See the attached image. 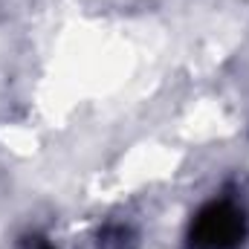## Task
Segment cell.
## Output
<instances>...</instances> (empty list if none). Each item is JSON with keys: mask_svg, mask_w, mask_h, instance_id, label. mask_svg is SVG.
<instances>
[{"mask_svg": "<svg viewBox=\"0 0 249 249\" xmlns=\"http://www.w3.org/2000/svg\"><path fill=\"white\" fill-rule=\"evenodd\" d=\"M244 238H247V214L229 200H214L203 206L188 229L191 249H238Z\"/></svg>", "mask_w": 249, "mask_h": 249, "instance_id": "obj_1", "label": "cell"}, {"mask_svg": "<svg viewBox=\"0 0 249 249\" xmlns=\"http://www.w3.org/2000/svg\"><path fill=\"white\" fill-rule=\"evenodd\" d=\"M38 249H53V247H47V244H41V247H38Z\"/></svg>", "mask_w": 249, "mask_h": 249, "instance_id": "obj_2", "label": "cell"}]
</instances>
